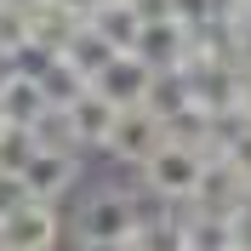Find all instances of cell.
I'll use <instances>...</instances> for the list:
<instances>
[{"label": "cell", "instance_id": "obj_8", "mask_svg": "<svg viewBox=\"0 0 251 251\" xmlns=\"http://www.w3.org/2000/svg\"><path fill=\"white\" fill-rule=\"evenodd\" d=\"M86 29H97L114 51H131L137 34H143V12H137V0H97V12L86 17Z\"/></svg>", "mask_w": 251, "mask_h": 251}, {"label": "cell", "instance_id": "obj_10", "mask_svg": "<svg viewBox=\"0 0 251 251\" xmlns=\"http://www.w3.org/2000/svg\"><path fill=\"white\" fill-rule=\"evenodd\" d=\"M57 57L69 63V69H75V75H86V80H92L97 69H103V63L114 57V46H109V40H103V34H97V29H86V23H80V29L69 34V46H63Z\"/></svg>", "mask_w": 251, "mask_h": 251}, {"label": "cell", "instance_id": "obj_5", "mask_svg": "<svg viewBox=\"0 0 251 251\" xmlns=\"http://www.w3.org/2000/svg\"><path fill=\"white\" fill-rule=\"evenodd\" d=\"M23 188H29V200H46V205H57L69 188H75V177H80V154H69V149H40L34 143V154L23 160Z\"/></svg>", "mask_w": 251, "mask_h": 251}, {"label": "cell", "instance_id": "obj_3", "mask_svg": "<svg viewBox=\"0 0 251 251\" xmlns=\"http://www.w3.org/2000/svg\"><path fill=\"white\" fill-rule=\"evenodd\" d=\"M63 240V217L46 200H23L0 217V251H57Z\"/></svg>", "mask_w": 251, "mask_h": 251}, {"label": "cell", "instance_id": "obj_7", "mask_svg": "<svg viewBox=\"0 0 251 251\" xmlns=\"http://www.w3.org/2000/svg\"><path fill=\"white\" fill-rule=\"evenodd\" d=\"M63 114H69V131H75V149L80 154H86V149H103V143H109V126H114V103L109 97H97L92 86H86V92L75 97V103H63Z\"/></svg>", "mask_w": 251, "mask_h": 251}, {"label": "cell", "instance_id": "obj_12", "mask_svg": "<svg viewBox=\"0 0 251 251\" xmlns=\"http://www.w3.org/2000/svg\"><path fill=\"white\" fill-rule=\"evenodd\" d=\"M240 46H246V63H251V23L240 29Z\"/></svg>", "mask_w": 251, "mask_h": 251}, {"label": "cell", "instance_id": "obj_13", "mask_svg": "<svg viewBox=\"0 0 251 251\" xmlns=\"http://www.w3.org/2000/svg\"><path fill=\"white\" fill-rule=\"evenodd\" d=\"M228 251H234V246H228Z\"/></svg>", "mask_w": 251, "mask_h": 251}, {"label": "cell", "instance_id": "obj_6", "mask_svg": "<svg viewBox=\"0 0 251 251\" xmlns=\"http://www.w3.org/2000/svg\"><path fill=\"white\" fill-rule=\"evenodd\" d=\"M149 80H154V69H149L137 51H114V57L92 75V92H97V97H109L114 109H137L143 92H149Z\"/></svg>", "mask_w": 251, "mask_h": 251}, {"label": "cell", "instance_id": "obj_4", "mask_svg": "<svg viewBox=\"0 0 251 251\" xmlns=\"http://www.w3.org/2000/svg\"><path fill=\"white\" fill-rule=\"evenodd\" d=\"M160 143H166V120H154V114L143 109H120L114 114V126H109V143H103V154H114V160H126V166H143V160L154 154Z\"/></svg>", "mask_w": 251, "mask_h": 251}, {"label": "cell", "instance_id": "obj_1", "mask_svg": "<svg viewBox=\"0 0 251 251\" xmlns=\"http://www.w3.org/2000/svg\"><path fill=\"white\" fill-rule=\"evenodd\" d=\"M131 234H137V217H131V194H120V188L92 194L75 217V240L92 251H126Z\"/></svg>", "mask_w": 251, "mask_h": 251}, {"label": "cell", "instance_id": "obj_2", "mask_svg": "<svg viewBox=\"0 0 251 251\" xmlns=\"http://www.w3.org/2000/svg\"><path fill=\"white\" fill-rule=\"evenodd\" d=\"M137 172H143V188H154L160 200H172V205L183 200L188 205V200H194V183H200V172H205V154L188 149V143H172V137H166Z\"/></svg>", "mask_w": 251, "mask_h": 251}, {"label": "cell", "instance_id": "obj_9", "mask_svg": "<svg viewBox=\"0 0 251 251\" xmlns=\"http://www.w3.org/2000/svg\"><path fill=\"white\" fill-rule=\"evenodd\" d=\"M46 109H51V103L40 97V80L17 75V69L0 80V120H6V126H23V131H29V126L40 120Z\"/></svg>", "mask_w": 251, "mask_h": 251}, {"label": "cell", "instance_id": "obj_11", "mask_svg": "<svg viewBox=\"0 0 251 251\" xmlns=\"http://www.w3.org/2000/svg\"><path fill=\"white\" fill-rule=\"evenodd\" d=\"M34 154V137L29 131H23V126H6V131H0V172H23V160Z\"/></svg>", "mask_w": 251, "mask_h": 251}]
</instances>
